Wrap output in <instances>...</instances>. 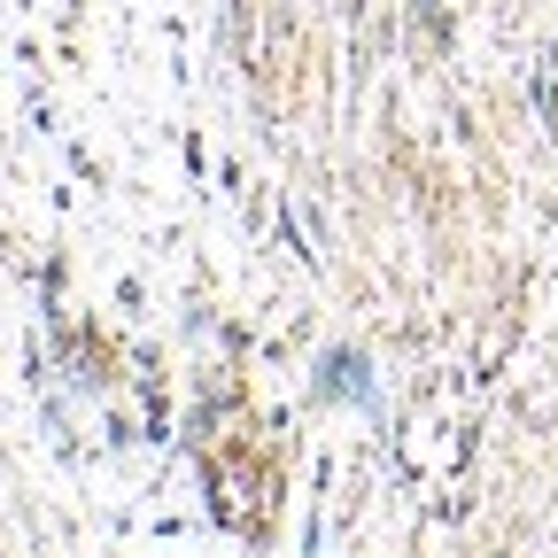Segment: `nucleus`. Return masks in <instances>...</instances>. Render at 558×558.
I'll return each instance as SVG.
<instances>
[{"mask_svg": "<svg viewBox=\"0 0 558 558\" xmlns=\"http://www.w3.org/2000/svg\"><path fill=\"white\" fill-rule=\"evenodd\" d=\"M326 396H349V403H373V365L357 349H333L326 357Z\"/></svg>", "mask_w": 558, "mask_h": 558, "instance_id": "1", "label": "nucleus"}]
</instances>
